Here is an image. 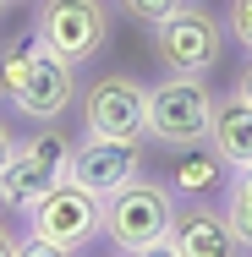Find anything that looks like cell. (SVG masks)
I'll list each match as a JSON object with an SVG mask.
<instances>
[{"label": "cell", "mask_w": 252, "mask_h": 257, "mask_svg": "<svg viewBox=\"0 0 252 257\" xmlns=\"http://www.w3.org/2000/svg\"><path fill=\"white\" fill-rule=\"evenodd\" d=\"M208 143L219 148V159L230 170L252 164V99H241L236 88L214 104V126H208Z\"/></svg>", "instance_id": "cell-11"}, {"label": "cell", "mask_w": 252, "mask_h": 257, "mask_svg": "<svg viewBox=\"0 0 252 257\" xmlns=\"http://www.w3.org/2000/svg\"><path fill=\"white\" fill-rule=\"evenodd\" d=\"M181 6H187V0H121V11H132L143 28H159V22H164L170 11H181Z\"/></svg>", "instance_id": "cell-14"}, {"label": "cell", "mask_w": 252, "mask_h": 257, "mask_svg": "<svg viewBox=\"0 0 252 257\" xmlns=\"http://www.w3.org/2000/svg\"><path fill=\"white\" fill-rule=\"evenodd\" d=\"M6 6H11V0H0V11H6Z\"/></svg>", "instance_id": "cell-20"}, {"label": "cell", "mask_w": 252, "mask_h": 257, "mask_svg": "<svg viewBox=\"0 0 252 257\" xmlns=\"http://www.w3.org/2000/svg\"><path fill=\"white\" fill-rule=\"evenodd\" d=\"M225 39H230L225 17L203 11L192 0L153 28V50L164 60V71H187V77H208L219 66V55H225Z\"/></svg>", "instance_id": "cell-5"}, {"label": "cell", "mask_w": 252, "mask_h": 257, "mask_svg": "<svg viewBox=\"0 0 252 257\" xmlns=\"http://www.w3.org/2000/svg\"><path fill=\"white\" fill-rule=\"evenodd\" d=\"M11 208H17V197L6 192V181H0V219H11Z\"/></svg>", "instance_id": "cell-19"}, {"label": "cell", "mask_w": 252, "mask_h": 257, "mask_svg": "<svg viewBox=\"0 0 252 257\" xmlns=\"http://www.w3.org/2000/svg\"><path fill=\"white\" fill-rule=\"evenodd\" d=\"M0 99H6V88H0Z\"/></svg>", "instance_id": "cell-21"}, {"label": "cell", "mask_w": 252, "mask_h": 257, "mask_svg": "<svg viewBox=\"0 0 252 257\" xmlns=\"http://www.w3.org/2000/svg\"><path fill=\"white\" fill-rule=\"evenodd\" d=\"M164 181L181 192V197H203V192H214V186H225L230 181V164L219 159V148L208 143H192V148H170V170H164Z\"/></svg>", "instance_id": "cell-12"}, {"label": "cell", "mask_w": 252, "mask_h": 257, "mask_svg": "<svg viewBox=\"0 0 252 257\" xmlns=\"http://www.w3.org/2000/svg\"><path fill=\"white\" fill-rule=\"evenodd\" d=\"M0 181H6V192L17 197V208H28L33 197H44L50 186L71 181V137H60V132L22 137L17 154H11V164L0 170Z\"/></svg>", "instance_id": "cell-8"}, {"label": "cell", "mask_w": 252, "mask_h": 257, "mask_svg": "<svg viewBox=\"0 0 252 257\" xmlns=\"http://www.w3.org/2000/svg\"><path fill=\"white\" fill-rule=\"evenodd\" d=\"M0 257H22V235H17L6 219H0Z\"/></svg>", "instance_id": "cell-16"}, {"label": "cell", "mask_w": 252, "mask_h": 257, "mask_svg": "<svg viewBox=\"0 0 252 257\" xmlns=\"http://www.w3.org/2000/svg\"><path fill=\"white\" fill-rule=\"evenodd\" d=\"M33 33L50 44L55 55H66L71 66L94 60L110 39V11L104 0H39L33 11Z\"/></svg>", "instance_id": "cell-6"}, {"label": "cell", "mask_w": 252, "mask_h": 257, "mask_svg": "<svg viewBox=\"0 0 252 257\" xmlns=\"http://www.w3.org/2000/svg\"><path fill=\"white\" fill-rule=\"evenodd\" d=\"M77 66L66 55H55L39 33H28L22 44H6L0 50V88H6V104H17V115L50 126L60 120L71 99H77Z\"/></svg>", "instance_id": "cell-1"}, {"label": "cell", "mask_w": 252, "mask_h": 257, "mask_svg": "<svg viewBox=\"0 0 252 257\" xmlns=\"http://www.w3.org/2000/svg\"><path fill=\"white\" fill-rule=\"evenodd\" d=\"M225 28H230L236 44L252 55V0H230V6H225Z\"/></svg>", "instance_id": "cell-15"}, {"label": "cell", "mask_w": 252, "mask_h": 257, "mask_svg": "<svg viewBox=\"0 0 252 257\" xmlns=\"http://www.w3.org/2000/svg\"><path fill=\"white\" fill-rule=\"evenodd\" d=\"M82 132L99 137H148V88L126 71L99 77L82 93Z\"/></svg>", "instance_id": "cell-7"}, {"label": "cell", "mask_w": 252, "mask_h": 257, "mask_svg": "<svg viewBox=\"0 0 252 257\" xmlns=\"http://www.w3.org/2000/svg\"><path fill=\"white\" fill-rule=\"evenodd\" d=\"M225 219L236 230V246L252 252V164H241L230 181H225Z\"/></svg>", "instance_id": "cell-13"}, {"label": "cell", "mask_w": 252, "mask_h": 257, "mask_svg": "<svg viewBox=\"0 0 252 257\" xmlns=\"http://www.w3.org/2000/svg\"><path fill=\"white\" fill-rule=\"evenodd\" d=\"M236 93H241V99H252V60L241 66V77H236Z\"/></svg>", "instance_id": "cell-18"}, {"label": "cell", "mask_w": 252, "mask_h": 257, "mask_svg": "<svg viewBox=\"0 0 252 257\" xmlns=\"http://www.w3.org/2000/svg\"><path fill=\"white\" fill-rule=\"evenodd\" d=\"M170 219H176V186L153 181V175H137V181H126L104 197V241L121 257L164 252Z\"/></svg>", "instance_id": "cell-3"}, {"label": "cell", "mask_w": 252, "mask_h": 257, "mask_svg": "<svg viewBox=\"0 0 252 257\" xmlns=\"http://www.w3.org/2000/svg\"><path fill=\"white\" fill-rule=\"evenodd\" d=\"M214 104L219 93L203 82V77H187V71H170L164 82L148 88V143L153 148H192V143H208V126H214Z\"/></svg>", "instance_id": "cell-4"}, {"label": "cell", "mask_w": 252, "mask_h": 257, "mask_svg": "<svg viewBox=\"0 0 252 257\" xmlns=\"http://www.w3.org/2000/svg\"><path fill=\"white\" fill-rule=\"evenodd\" d=\"M22 257H50V252H82L94 235H104V197L88 192L82 181H60L44 197L22 208Z\"/></svg>", "instance_id": "cell-2"}, {"label": "cell", "mask_w": 252, "mask_h": 257, "mask_svg": "<svg viewBox=\"0 0 252 257\" xmlns=\"http://www.w3.org/2000/svg\"><path fill=\"white\" fill-rule=\"evenodd\" d=\"M11 154H17V137H11V126H6V120H0V170H6V164H11Z\"/></svg>", "instance_id": "cell-17"}, {"label": "cell", "mask_w": 252, "mask_h": 257, "mask_svg": "<svg viewBox=\"0 0 252 257\" xmlns=\"http://www.w3.org/2000/svg\"><path fill=\"white\" fill-rule=\"evenodd\" d=\"M137 175H143V137H99V132H82L71 143V181H82L99 197H110L115 186H126Z\"/></svg>", "instance_id": "cell-9"}, {"label": "cell", "mask_w": 252, "mask_h": 257, "mask_svg": "<svg viewBox=\"0 0 252 257\" xmlns=\"http://www.w3.org/2000/svg\"><path fill=\"white\" fill-rule=\"evenodd\" d=\"M164 252L170 257H230L241 246H236V230H230L225 208H208L203 197H187V203H176Z\"/></svg>", "instance_id": "cell-10"}]
</instances>
